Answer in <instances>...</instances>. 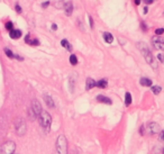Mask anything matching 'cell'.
Here are the masks:
<instances>
[{"label": "cell", "instance_id": "obj_1", "mask_svg": "<svg viewBox=\"0 0 164 154\" xmlns=\"http://www.w3.org/2000/svg\"><path fill=\"white\" fill-rule=\"evenodd\" d=\"M137 47L140 49L142 55L144 56V59H145V61H146L147 63L150 64L153 69H157V61H156V59H155V56L152 54L151 50L148 49V46H147L145 43L140 42V43H137Z\"/></svg>", "mask_w": 164, "mask_h": 154}, {"label": "cell", "instance_id": "obj_2", "mask_svg": "<svg viewBox=\"0 0 164 154\" xmlns=\"http://www.w3.org/2000/svg\"><path fill=\"white\" fill-rule=\"evenodd\" d=\"M38 120H39V125L42 126V128L45 130L46 133H49V130H51V125H52V116L49 115V112L43 110L41 112V115L38 116Z\"/></svg>", "mask_w": 164, "mask_h": 154}, {"label": "cell", "instance_id": "obj_3", "mask_svg": "<svg viewBox=\"0 0 164 154\" xmlns=\"http://www.w3.org/2000/svg\"><path fill=\"white\" fill-rule=\"evenodd\" d=\"M54 154H67V141L64 135H60L57 137Z\"/></svg>", "mask_w": 164, "mask_h": 154}, {"label": "cell", "instance_id": "obj_4", "mask_svg": "<svg viewBox=\"0 0 164 154\" xmlns=\"http://www.w3.org/2000/svg\"><path fill=\"white\" fill-rule=\"evenodd\" d=\"M15 150H16V144L13 141H8L6 143H4L0 147V153L1 154H14Z\"/></svg>", "mask_w": 164, "mask_h": 154}, {"label": "cell", "instance_id": "obj_5", "mask_svg": "<svg viewBox=\"0 0 164 154\" xmlns=\"http://www.w3.org/2000/svg\"><path fill=\"white\" fill-rule=\"evenodd\" d=\"M145 130H146V134H148V135H155V134L161 132L159 124H156V123L154 122L148 123L146 125V127H145Z\"/></svg>", "mask_w": 164, "mask_h": 154}, {"label": "cell", "instance_id": "obj_6", "mask_svg": "<svg viewBox=\"0 0 164 154\" xmlns=\"http://www.w3.org/2000/svg\"><path fill=\"white\" fill-rule=\"evenodd\" d=\"M16 132L19 136H24L26 133V123L23 118H18L16 122Z\"/></svg>", "mask_w": 164, "mask_h": 154}, {"label": "cell", "instance_id": "obj_7", "mask_svg": "<svg viewBox=\"0 0 164 154\" xmlns=\"http://www.w3.org/2000/svg\"><path fill=\"white\" fill-rule=\"evenodd\" d=\"M31 110L34 112V114L36 115V117H38L39 115H41V112H43V109H42V105L39 104L38 100H33L31 101Z\"/></svg>", "mask_w": 164, "mask_h": 154}, {"label": "cell", "instance_id": "obj_8", "mask_svg": "<svg viewBox=\"0 0 164 154\" xmlns=\"http://www.w3.org/2000/svg\"><path fill=\"white\" fill-rule=\"evenodd\" d=\"M152 43L155 49L157 50H163L164 51V39L161 37H153L152 38Z\"/></svg>", "mask_w": 164, "mask_h": 154}, {"label": "cell", "instance_id": "obj_9", "mask_svg": "<svg viewBox=\"0 0 164 154\" xmlns=\"http://www.w3.org/2000/svg\"><path fill=\"white\" fill-rule=\"evenodd\" d=\"M75 82H77V74L72 73L69 77V87H70V91L73 92L74 88H75Z\"/></svg>", "mask_w": 164, "mask_h": 154}, {"label": "cell", "instance_id": "obj_10", "mask_svg": "<svg viewBox=\"0 0 164 154\" xmlns=\"http://www.w3.org/2000/svg\"><path fill=\"white\" fill-rule=\"evenodd\" d=\"M43 99H44V101H45V104L47 105L49 108H54V107H55V104H54L52 97H51L49 95H47V94L43 95Z\"/></svg>", "mask_w": 164, "mask_h": 154}, {"label": "cell", "instance_id": "obj_11", "mask_svg": "<svg viewBox=\"0 0 164 154\" xmlns=\"http://www.w3.org/2000/svg\"><path fill=\"white\" fill-rule=\"evenodd\" d=\"M97 101L101 102V104H106V105H112V100L108 97H106L104 95H98L97 96Z\"/></svg>", "mask_w": 164, "mask_h": 154}, {"label": "cell", "instance_id": "obj_12", "mask_svg": "<svg viewBox=\"0 0 164 154\" xmlns=\"http://www.w3.org/2000/svg\"><path fill=\"white\" fill-rule=\"evenodd\" d=\"M25 42L27 43L28 45H31V46H38L39 45V41L37 38H31V35L28 34L26 35L25 37Z\"/></svg>", "mask_w": 164, "mask_h": 154}, {"label": "cell", "instance_id": "obj_13", "mask_svg": "<svg viewBox=\"0 0 164 154\" xmlns=\"http://www.w3.org/2000/svg\"><path fill=\"white\" fill-rule=\"evenodd\" d=\"M21 35H23V33H21L20 29H13L9 32V36H10L13 39H18L20 38Z\"/></svg>", "mask_w": 164, "mask_h": 154}, {"label": "cell", "instance_id": "obj_14", "mask_svg": "<svg viewBox=\"0 0 164 154\" xmlns=\"http://www.w3.org/2000/svg\"><path fill=\"white\" fill-rule=\"evenodd\" d=\"M140 86H143V87H152L153 86V81L151 80L150 78H140Z\"/></svg>", "mask_w": 164, "mask_h": 154}, {"label": "cell", "instance_id": "obj_15", "mask_svg": "<svg viewBox=\"0 0 164 154\" xmlns=\"http://www.w3.org/2000/svg\"><path fill=\"white\" fill-rule=\"evenodd\" d=\"M94 87H97V81H94L92 78H88L87 82H86V89L87 90H91Z\"/></svg>", "mask_w": 164, "mask_h": 154}, {"label": "cell", "instance_id": "obj_16", "mask_svg": "<svg viewBox=\"0 0 164 154\" xmlns=\"http://www.w3.org/2000/svg\"><path fill=\"white\" fill-rule=\"evenodd\" d=\"M64 10H65V15H67V16H71L72 13H73V5H72V2H67V4H65V6H64Z\"/></svg>", "mask_w": 164, "mask_h": 154}, {"label": "cell", "instance_id": "obj_17", "mask_svg": "<svg viewBox=\"0 0 164 154\" xmlns=\"http://www.w3.org/2000/svg\"><path fill=\"white\" fill-rule=\"evenodd\" d=\"M102 37H104V39H105V42L108 43V44H111V43L114 42V36L108 32L104 33V34H102Z\"/></svg>", "mask_w": 164, "mask_h": 154}, {"label": "cell", "instance_id": "obj_18", "mask_svg": "<svg viewBox=\"0 0 164 154\" xmlns=\"http://www.w3.org/2000/svg\"><path fill=\"white\" fill-rule=\"evenodd\" d=\"M61 45H62L64 49H67V51H69V52H72V50H73L72 45H71L70 42H69L67 39H62V41H61Z\"/></svg>", "mask_w": 164, "mask_h": 154}, {"label": "cell", "instance_id": "obj_19", "mask_svg": "<svg viewBox=\"0 0 164 154\" xmlns=\"http://www.w3.org/2000/svg\"><path fill=\"white\" fill-rule=\"evenodd\" d=\"M97 87L100 89H106L108 87V80L107 79H101V80L97 81Z\"/></svg>", "mask_w": 164, "mask_h": 154}, {"label": "cell", "instance_id": "obj_20", "mask_svg": "<svg viewBox=\"0 0 164 154\" xmlns=\"http://www.w3.org/2000/svg\"><path fill=\"white\" fill-rule=\"evenodd\" d=\"M132 102H133V98H132L130 92H126L125 94V106L126 107H128V106L132 105Z\"/></svg>", "mask_w": 164, "mask_h": 154}, {"label": "cell", "instance_id": "obj_21", "mask_svg": "<svg viewBox=\"0 0 164 154\" xmlns=\"http://www.w3.org/2000/svg\"><path fill=\"white\" fill-rule=\"evenodd\" d=\"M70 63H71V65H77L78 64V62H79V61H78V56L75 55V54H71L70 55Z\"/></svg>", "mask_w": 164, "mask_h": 154}, {"label": "cell", "instance_id": "obj_22", "mask_svg": "<svg viewBox=\"0 0 164 154\" xmlns=\"http://www.w3.org/2000/svg\"><path fill=\"white\" fill-rule=\"evenodd\" d=\"M4 52H5V54H6V55L9 57V59H15V54L13 53V51H11V50L7 49V47H5Z\"/></svg>", "mask_w": 164, "mask_h": 154}, {"label": "cell", "instance_id": "obj_23", "mask_svg": "<svg viewBox=\"0 0 164 154\" xmlns=\"http://www.w3.org/2000/svg\"><path fill=\"white\" fill-rule=\"evenodd\" d=\"M152 92H153L154 95H159L161 91H162V88L160 86H152Z\"/></svg>", "mask_w": 164, "mask_h": 154}, {"label": "cell", "instance_id": "obj_24", "mask_svg": "<svg viewBox=\"0 0 164 154\" xmlns=\"http://www.w3.org/2000/svg\"><path fill=\"white\" fill-rule=\"evenodd\" d=\"M6 29L9 31V32L13 31V29H14V24H13L11 21H7V23H6Z\"/></svg>", "mask_w": 164, "mask_h": 154}, {"label": "cell", "instance_id": "obj_25", "mask_svg": "<svg viewBox=\"0 0 164 154\" xmlns=\"http://www.w3.org/2000/svg\"><path fill=\"white\" fill-rule=\"evenodd\" d=\"M140 28H142L143 32H147V31H148V27H147V25L145 24V21H140Z\"/></svg>", "mask_w": 164, "mask_h": 154}, {"label": "cell", "instance_id": "obj_26", "mask_svg": "<svg viewBox=\"0 0 164 154\" xmlns=\"http://www.w3.org/2000/svg\"><path fill=\"white\" fill-rule=\"evenodd\" d=\"M156 59H157V60H160L161 63H164V55H163V54H162V53H160V54H157Z\"/></svg>", "mask_w": 164, "mask_h": 154}, {"label": "cell", "instance_id": "obj_27", "mask_svg": "<svg viewBox=\"0 0 164 154\" xmlns=\"http://www.w3.org/2000/svg\"><path fill=\"white\" fill-rule=\"evenodd\" d=\"M145 132H146V130H145V126H144V125H142V126H140V136H144V135H145Z\"/></svg>", "mask_w": 164, "mask_h": 154}, {"label": "cell", "instance_id": "obj_28", "mask_svg": "<svg viewBox=\"0 0 164 154\" xmlns=\"http://www.w3.org/2000/svg\"><path fill=\"white\" fill-rule=\"evenodd\" d=\"M163 33H164L163 28H157V29H155V34H156V35H162Z\"/></svg>", "mask_w": 164, "mask_h": 154}, {"label": "cell", "instance_id": "obj_29", "mask_svg": "<svg viewBox=\"0 0 164 154\" xmlns=\"http://www.w3.org/2000/svg\"><path fill=\"white\" fill-rule=\"evenodd\" d=\"M15 9H16V11H17L18 14H21V11H23V10H21V7L18 4H16V6H15Z\"/></svg>", "mask_w": 164, "mask_h": 154}, {"label": "cell", "instance_id": "obj_30", "mask_svg": "<svg viewBox=\"0 0 164 154\" xmlns=\"http://www.w3.org/2000/svg\"><path fill=\"white\" fill-rule=\"evenodd\" d=\"M65 6V4H63V2H56L55 4V7L59 8V9H61V8H63Z\"/></svg>", "mask_w": 164, "mask_h": 154}, {"label": "cell", "instance_id": "obj_31", "mask_svg": "<svg viewBox=\"0 0 164 154\" xmlns=\"http://www.w3.org/2000/svg\"><path fill=\"white\" fill-rule=\"evenodd\" d=\"M89 23H90V27L93 28L94 23H93V19H92V17H91V16H89Z\"/></svg>", "mask_w": 164, "mask_h": 154}, {"label": "cell", "instance_id": "obj_32", "mask_svg": "<svg viewBox=\"0 0 164 154\" xmlns=\"http://www.w3.org/2000/svg\"><path fill=\"white\" fill-rule=\"evenodd\" d=\"M160 141H164V130L160 132Z\"/></svg>", "mask_w": 164, "mask_h": 154}, {"label": "cell", "instance_id": "obj_33", "mask_svg": "<svg viewBox=\"0 0 164 154\" xmlns=\"http://www.w3.org/2000/svg\"><path fill=\"white\" fill-rule=\"evenodd\" d=\"M49 6V1H45V2H43V4H42L43 8H47Z\"/></svg>", "mask_w": 164, "mask_h": 154}, {"label": "cell", "instance_id": "obj_34", "mask_svg": "<svg viewBox=\"0 0 164 154\" xmlns=\"http://www.w3.org/2000/svg\"><path fill=\"white\" fill-rule=\"evenodd\" d=\"M143 1H144V2H145L146 5H151V4H153L155 0H143Z\"/></svg>", "mask_w": 164, "mask_h": 154}, {"label": "cell", "instance_id": "obj_35", "mask_svg": "<svg viewBox=\"0 0 164 154\" xmlns=\"http://www.w3.org/2000/svg\"><path fill=\"white\" fill-rule=\"evenodd\" d=\"M140 1H142V0H134V2H135V5H136V6H140Z\"/></svg>", "mask_w": 164, "mask_h": 154}, {"label": "cell", "instance_id": "obj_36", "mask_svg": "<svg viewBox=\"0 0 164 154\" xmlns=\"http://www.w3.org/2000/svg\"><path fill=\"white\" fill-rule=\"evenodd\" d=\"M52 29H53V31H56V29H57V25L52 24Z\"/></svg>", "mask_w": 164, "mask_h": 154}, {"label": "cell", "instance_id": "obj_37", "mask_svg": "<svg viewBox=\"0 0 164 154\" xmlns=\"http://www.w3.org/2000/svg\"><path fill=\"white\" fill-rule=\"evenodd\" d=\"M144 14H147V13H148V8L147 7H144Z\"/></svg>", "mask_w": 164, "mask_h": 154}, {"label": "cell", "instance_id": "obj_38", "mask_svg": "<svg viewBox=\"0 0 164 154\" xmlns=\"http://www.w3.org/2000/svg\"><path fill=\"white\" fill-rule=\"evenodd\" d=\"M162 153H163V154H164V148H163V151H162Z\"/></svg>", "mask_w": 164, "mask_h": 154}]
</instances>
